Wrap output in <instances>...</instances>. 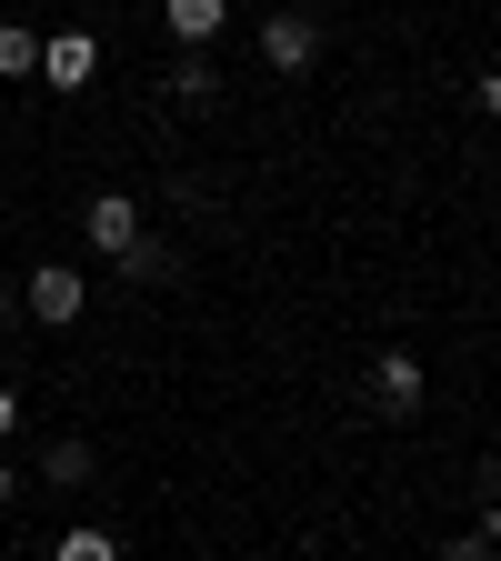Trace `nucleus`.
I'll return each instance as SVG.
<instances>
[{"mask_svg": "<svg viewBox=\"0 0 501 561\" xmlns=\"http://www.w3.org/2000/svg\"><path fill=\"white\" fill-rule=\"evenodd\" d=\"M161 21H171L181 50H210V41H221V21H231V0H161Z\"/></svg>", "mask_w": 501, "mask_h": 561, "instance_id": "nucleus-6", "label": "nucleus"}, {"mask_svg": "<svg viewBox=\"0 0 501 561\" xmlns=\"http://www.w3.org/2000/svg\"><path fill=\"white\" fill-rule=\"evenodd\" d=\"M11 491H21V471H11V461H0V512H11Z\"/></svg>", "mask_w": 501, "mask_h": 561, "instance_id": "nucleus-14", "label": "nucleus"}, {"mask_svg": "<svg viewBox=\"0 0 501 561\" xmlns=\"http://www.w3.org/2000/svg\"><path fill=\"white\" fill-rule=\"evenodd\" d=\"M41 471H50L60 491H70V481H91V442H50V451H41Z\"/></svg>", "mask_w": 501, "mask_h": 561, "instance_id": "nucleus-9", "label": "nucleus"}, {"mask_svg": "<svg viewBox=\"0 0 501 561\" xmlns=\"http://www.w3.org/2000/svg\"><path fill=\"white\" fill-rule=\"evenodd\" d=\"M11 432H21V391L0 381V442H11Z\"/></svg>", "mask_w": 501, "mask_h": 561, "instance_id": "nucleus-13", "label": "nucleus"}, {"mask_svg": "<svg viewBox=\"0 0 501 561\" xmlns=\"http://www.w3.org/2000/svg\"><path fill=\"white\" fill-rule=\"evenodd\" d=\"M81 241H91L101 261H121V251L140 241V201H130V191H91V210H81Z\"/></svg>", "mask_w": 501, "mask_h": 561, "instance_id": "nucleus-3", "label": "nucleus"}, {"mask_svg": "<svg viewBox=\"0 0 501 561\" xmlns=\"http://www.w3.org/2000/svg\"><path fill=\"white\" fill-rule=\"evenodd\" d=\"M91 70H101V50H91L81 31H60V41H41V81H50V91H91Z\"/></svg>", "mask_w": 501, "mask_h": 561, "instance_id": "nucleus-5", "label": "nucleus"}, {"mask_svg": "<svg viewBox=\"0 0 501 561\" xmlns=\"http://www.w3.org/2000/svg\"><path fill=\"white\" fill-rule=\"evenodd\" d=\"M421 391H432V381H421L411 351H382V362H372V411H382V421H411V411H421Z\"/></svg>", "mask_w": 501, "mask_h": 561, "instance_id": "nucleus-4", "label": "nucleus"}, {"mask_svg": "<svg viewBox=\"0 0 501 561\" xmlns=\"http://www.w3.org/2000/svg\"><path fill=\"white\" fill-rule=\"evenodd\" d=\"M171 101H191V111L221 101V70H210V50H181V60H171Z\"/></svg>", "mask_w": 501, "mask_h": 561, "instance_id": "nucleus-7", "label": "nucleus"}, {"mask_svg": "<svg viewBox=\"0 0 501 561\" xmlns=\"http://www.w3.org/2000/svg\"><path fill=\"white\" fill-rule=\"evenodd\" d=\"M261 60L281 70V81L311 70V60H321V21H311V11H271V21H261Z\"/></svg>", "mask_w": 501, "mask_h": 561, "instance_id": "nucleus-2", "label": "nucleus"}, {"mask_svg": "<svg viewBox=\"0 0 501 561\" xmlns=\"http://www.w3.org/2000/svg\"><path fill=\"white\" fill-rule=\"evenodd\" d=\"M50 561H121V541L81 522V531H60V551H50Z\"/></svg>", "mask_w": 501, "mask_h": 561, "instance_id": "nucleus-10", "label": "nucleus"}, {"mask_svg": "<svg viewBox=\"0 0 501 561\" xmlns=\"http://www.w3.org/2000/svg\"><path fill=\"white\" fill-rule=\"evenodd\" d=\"M121 271H130V280H171V271H181V261H171V251H161V241H130V251H121Z\"/></svg>", "mask_w": 501, "mask_h": 561, "instance_id": "nucleus-11", "label": "nucleus"}, {"mask_svg": "<svg viewBox=\"0 0 501 561\" xmlns=\"http://www.w3.org/2000/svg\"><path fill=\"white\" fill-rule=\"evenodd\" d=\"M21 301H31V321H41V331H70V321L91 311V280L70 271V261H41V271L21 280Z\"/></svg>", "mask_w": 501, "mask_h": 561, "instance_id": "nucleus-1", "label": "nucleus"}, {"mask_svg": "<svg viewBox=\"0 0 501 561\" xmlns=\"http://www.w3.org/2000/svg\"><path fill=\"white\" fill-rule=\"evenodd\" d=\"M442 561H491V531H462V541H442Z\"/></svg>", "mask_w": 501, "mask_h": 561, "instance_id": "nucleus-12", "label": "nucleus"}, {"mask_svg": "<svg viewBox=\"0 0 501 561\" xmlns=\"http://www.w3.org/2000/svg\"><path fill=\"white\" fill-rule=\"evenodd\" d=\"M31 70H41V31L0 21V81H31Z\"/></svg>", "mask_w": 501, "mask_h": 561, "instance_id": "nucleus-8", "label": "nucleus"}]
</instances>
